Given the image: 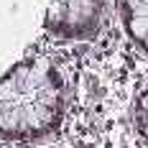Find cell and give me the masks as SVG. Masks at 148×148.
Returning <instances> with one entry per match:
<instances>
[{
  "label": "cell",
  "instance_id": "6da1fadb",
  "mask_svg": "<svg viewBox=\"0 0 148 148\" xmlns=\"http://www.w3.org/2000/svg\"><path fill=\"white\" fill-rule=\"evenodd\" d=\"M64 92L49 59L21 61L0 79V135L23 138L51 130L61 118Z\"/></svg>",
  "mask_w": 148,
  "mask_h": 148
},
{
  "label": "cell",
  "instance_id": "7a4b0ae2",
  "mask_svg": "<svg viewBox=\"0 0 148 148\" xmlns=\"http://www.w3.org/2000/svg\"><path fill=\"white\" fill-rule=\"evenodd\" d=\"M102 10L105 0H51L46 10V28L66 36H82L97 26Z\"/></svg>",
  "mask_w": 148,
  "mask_h": 148
}]
</instances>
